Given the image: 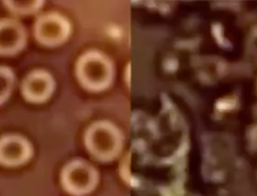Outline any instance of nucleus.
I'll list each match as a JSON object with an SVG mask.
<instances>
[{
    "label": "nucleus",
    "mask_w": 257,
    "mask_h": 196,
    "mask_svg": "<svg viewBox=\"0 0 257 196\" xmlns=\"http://www.w3.org/2000/svg\"><path fill=\"white\" fill-rule=\"evenodd\" d=\"M33 148L28 141L19 135H6L0 138V164L18 166L30 160Z\"/></svg>",
    "instance_id": "f257e3e1"
},
{
    "label": "nucleus",
    "mask_w": 257,
    "mask_h": 196,
    "mask_svg": "<svg viewBox=\"0 0 257 196\" xmlns=\"http://www.w3.org/2000/svg\"><path fill=\"white\" fill-rule=\"evenodd\" d=\"M26 43L27 33L19 21L0 20V55H14L24 49Z\"/></svg>",
    "instance_id": "f03ea898"
},
{
    "label": "nucleus",
    "mask_w": 257,
    "mask_h": 196,
    "mask_svg": "<svg viewBox=\"0 0 257 196\" xmlns=\"http://www.w3.org/2000/svg\"><path fill=\"white\" fill-rule=\"evenodd\" d=\"M53 89L51 77L43 71L37 70L29 74L21 86L23 96L32 103H40L46 100Z\"/></svg>",
    "instance_id": "7ed1b4c3"
},
{
    "label": "nucleus",
    "mask_w": 257,
    "mask_h": 196,
    "mask_svg": "<svg viewBox=\"0 0 257 196\" xmlns=\"http://www.w3.org/2000/svg\"><path fill=\"white\" fill-rule=\"evenodd\" d=\"M63 28L59 18L54 15H44L35 25V37L40 43L52 45L63 36Z\"/></svg>",
    "instance_id": "20e7f679"
},
{
    "label": "nucleus",
    "mask_w": 257,
    "mask_h": 196,
    "mask_svg": "<svg viewBox=\"0 0 257 196\" xmlns=\"http://www.w3.org/2000/svg\"><path fill=\"white\" fill-rule=\"evenodd\" d=\"M95 180L92 173L85 171L78 174L75 168H68L63 177L65 187L74 194L86 193L91 190L94 186Z\"/></svg>",
    "instance_id": "39448f33"
},
{
    "label": "nucleus",
    "mask_w": 257,
    "mask_h": 196,
    "mask_svg": "<svg viewBox=\"0 0 257 196\" xmlns=\"http://www.w3.org/2000/svg\"><path fill=\"white\" fill-rule=\"evenodd\" d=\"M15 84V75L12 69L0 66V105L7 101Z\"/></svg>",
    "instance_id": "423d86ee"
},
{
    "label": "nucleus",
    "mask_w": 257,
    "mask_h": 196,
    "mask_svg": "<svg viewBox=\"0 0 257 196\" xmlns=\"http://www.w3.org/2000/svg\"><path fill=\"white\" fill-rule=\"evenodd\" d=\"M9 11L17 15H30L39 10L42 6L41 1H4Z\"/></svg>",
    "instance_id": "0eeeda50"
}]
</instances>
